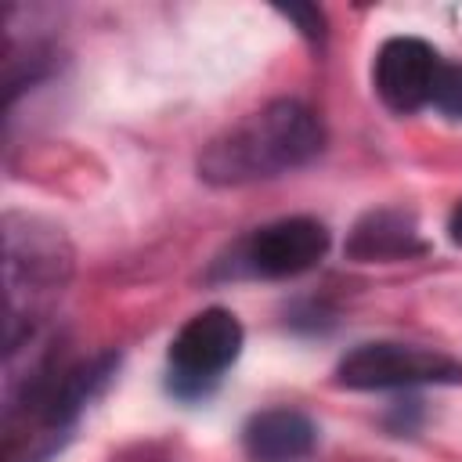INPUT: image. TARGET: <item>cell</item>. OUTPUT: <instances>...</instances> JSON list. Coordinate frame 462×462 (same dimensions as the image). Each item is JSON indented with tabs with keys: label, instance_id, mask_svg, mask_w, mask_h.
Here are the masks:
<instances>
[{
	"label": "cell",
	"instance_id": "cell-6",
	"mask_svg": "<svg viewBox=\"0 0 462 462\" xmlns=\"http://www.w3.org/2000/svg\"><path fill=\"white\" fill-rule=\"evenodd\" d=\"M440 65L444 58L430 43L415 36H393L375 54V94L383 97L386 108L401 116L419 112L433 97Z\"/></svg>",
	"mask_w": 462,
	"mask_h": 462
},
{
	"label": "cell",
	"instance_id": "cell-4",
	"mask_svg": "<svg viewBox=\"0 0 462 462\" xmlns=\"http://www.w3.org/2000/svg\"><path fill=\"white\" fill-rule=\"evenodd\" d=\"M339 386L350 390H411L430 383H462V365L448 354L411 343H361L336 368Z\"/></svg>",
	"mask_w": 462,
	"mask_h": 462
},
{
	"label": "cell",
	"instance_id": "cell-1",
	"mask_svg": "<svg viewBox=\"0 0 462 462\" xmlns=\"http://www.w3.org/2000/svg\"><path fill=\"white\" fill-rule=\"evenodd\" d=\"M325 144L321 119L300 101H271L224 134L199 155V177L217 188L271 180L307 166Z\"/></svg>",
	"mask_w": 462,
	"mask_h": 462
},
{
	"label": "cell",
	"instance_id": "cell-3",
	"mask_svg": "<svg viewBox=\"0 0 462 462\" xmlns=\"http://www.w3.org/2000/svg\"><path fill=\"white\" fill-rule=\"evenodd\" d=\"M7 300L18 303L22 296H29V307L22 314L11 318L7 325V339H14L22 332V325H32L40 321V307L51 292L61 289L65 274H69V253L61 245V235L58 231H40L32 220H25V227L18 231L14 227V217H7Z\"/></svg>",
	"mask_w": 462,
	"mask_h": 462
},
{
	"label": "cell",
	"instance_id": "cell-8",
	"mask_svg": "<svg viewBox=\"0 0 462 462\" xmlns=\"http://www.w3.org/2000/svg\"><path fill=\"white\" fill-rule=\"evenodd\" d=\"M422 253V238L415 217L404 209H372L365 213L346 242V256L354 260H404Z\"/></svg>",
	"mask_w": 462,
	"mask_h": 462
},
{
	"label": "cell",
	"instance_id": "cell-10",
	"mask_svg": "<svg viewBox=\"0 0 462 462\" xmlns=\"http://www.w3.org/2000/svg\"><path fill=\"white\" fill-rule=\"evenodd\" d=\"M448 235H451V242L455 245H462V202L451 209V217H448Z\"/></svg>",
	"mask_w": 462,
	"mask_h": 462
},
{
	"label": "cell",
	"instance_id": "cell-9",
	"mask_svg": "<svg viewBox=\"0 0 462 462\" xmlns=\"http://www.w3.org/2000/svg\"><path fill=\"white\" fill-rule=\"evenodd\" d=\"M430 108H437V112H444L451 119H462V65H451V61L440 65Z\"/></svg>",
	"mask_w": 462,
	"mask_h": 462
},
{
	"label": "cell",
	"instance_id": "cell-2",
	"mask_svg": "<svg viewBox=\"0 0 462 462\" xmlns=\"http://www.w3.org/2000/svg\"><path fill=\"white\" fill-rule=\"evenodd\" d=\"M242 350V325L231 310L209 307L180 325L170 343V390L177 397H206Z\"/></svg>",
	"mask_w": 462,
	"mask_h": 462
},
{
	"label": "cell",
	"instance_id": "cell-7",
	"mask_svg": "<svg viewBox=\"0 0 462 462\" xmlns=\"http://www.w3.org/2000/svg\"><path fill=\"white\" fill-rule=\"evenodd\" d=\"M314 440L318 426L296 408L256 411L242 430V444L253 462H303L314 451Z\"/></svg>",
	"mask_w": 462,
	"mask_h": 462
},
{
	"label": "cell",
	"instance_id": "cell-5",
	"mask_svg": "<svg viewBox=\"0 0 462 462\" xmlns=\"http://www.w3.org/2000/svg\"><path fill=\"white\" fill-rule=\"evenodd\" d=\"M328 253V227L314 217H282L256 227L238 242L231 274L249 278H296L321 263Z\"/></svg>",
	"mask_w": 462,
	"mask_h": 462
}]
</instances>
